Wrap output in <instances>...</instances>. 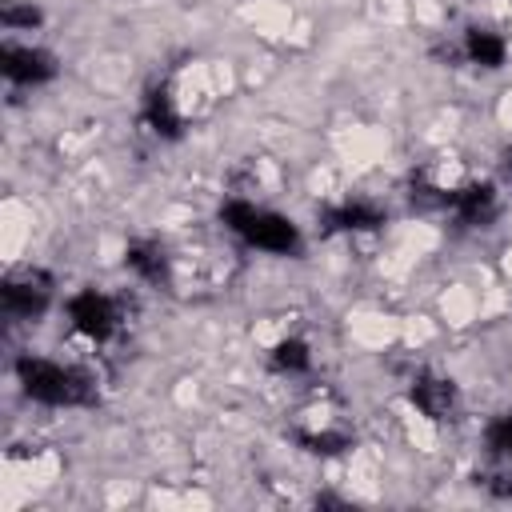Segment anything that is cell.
<instances>
[{"instance_id":"obj_14","label":"cell","mask_w":512,"mask_h":512,"mask_svg":"<svg viewBox=\"0 0 512 512\" xmlns=\"http://www.w3.org/2000/svg\"><path fill=\"white\" fill-rule=\"evenodd\" d=\"M4 24H8V28H20V24L32 28V24H40V12H36V8H16V4L8 0V4H4Z\"/></svg>"},{"instance_id":"obj_3","label":"cell","mask_w":512,"mask_h":512,"mask_svg":"<svg viewBox=\"0 0 512 512\" xmlns=\"http://www.w3.org/2000/svg\"><path fill=\"white\" fill-rule=\"evenodd\" d=\"M68 320L72 328L92 340V344H108L116 332H120V320H124V308L116 296L100 292V288H80L76 296H68Z\"/></svg>"},{"instance_id":"obj_2","label":"cell","mask_w":512,"mask_h":512,"mask_svg":"<svg viewBox=\"0 0 512 512\" xmlns=\"http://www.w3.org/2000/svg\"><path fill=\"white\" fill-rule=\"evenodd\" d=\"M220 220H224V228H228L232 236H240L248 248L276 252V256H296V252H300V228H296L288 216H280V212H272V208H264V204H256V200H248V196L224 200Z\"/></svg>"},{"instance_id":"obj_4","label":"cell","mask_w":512,"mask_h":512,"mask_svg":"<svg viewBox=\"0 0 512 512\" xmlns=\"http://www.w3.org/2000/svg\"><path fill=\"white\" fill-rule=\"evenodd\" d=\"M48 300H52V276H48L44 268H20V272H12V276L4 280V288H0V304H4V312H8L12 320H32V316H40V312L48 308Z\"/></svg>"},{"instance_id":"obj_11","label":"cell","mask_w":512,"mask_h":512,"mask_svg":"<svg viewBox=\"0 0 512 512\" xmlns=\"http://www.w3.org/2000/svg\"><path fill=\"white\" fill-rule=\"evenodd\" d=\"M384 224V208L372 200H344L324 212V232H372Z\"/></svg>"},{"instance_id":"obj_6","label":"cell","mask_w":512,"mask_h":512,"mask_svg":"<svg viewBox=\"0 0 512 512\" xmlns=\"http://www.w3.org/2000/svg\"><path fill=\"white\" fill-rule=\"evenodd\" d=\"M412 404L428 420H440V424H448V420L460 416V392H456V384L448 376H436V372H420L412 380Z\"/></svg>"},{"instance_id":"obj_5","label":"cell","mask_w":512,"mask_h":512,"mask_svg":"<svg viewBox=\"0 0 512 512\" xmlns=\"http://www.w3.org/2000/svg\"><path fill=\"white\" fill-rule=\"evenodd\" d=\"M0 68H4V76L12 84H28V88L48 84L60 72L56 68V56L44 52V48H32V44H4L0 48Z\"/></svg>"},{"instance_id":"obj_7","label":"cell","mask_w":512,"mask_h":512,"mask_svg":"<svg viewBox=\"0 0 512 512\" xmlns=\"http://www.w3.org/2000/svg\"><path fill=\"white\" fill-rule=\"evenodd\" d=\"M452 216L468 228H488L500 212V196L492 184H464V188H452Z\"/></svg>"},{"instance_id":"obj_10","label":"cell","mask_w":512,"mask_h":512,"mask_svg":"<svg viewBox=\"0 0 512 512\" xmlns=\"http://www.w3.org/2000/svg\"><path fill=\"white\" fill-rule=\"evenodd\" d=\"M140 120H144L148 132H156V136H164V140H176V136L184 132V116H180V108H176V96H172L164 84L144 96Z\"/></svg>"},{"instance_id":"obj_9","label":"cell","mask_w":512,"mask_h":512,"mask_svg":"<svg viewBox=\"0 0 512 512\" xmlns=\"http://www.w3.org/2000/svg\"><path fill=\"white\" fill-rule=\"evenodd\" d=\"M460 56L468 60V64H476V68H488V72H496V68H504V60H508V40L500 36V32H492V28H464V36H460Z\"/></svg>"},{"instance_id":"obj_8","label":"cell","mask_w":512,"mask_h":512,"mask_svg":"<svg viewBox=\"0 0 512 512\" xmlns=\"http://www.w3.org/2000/svg\"><path fill=\"white\" fill-rule=\"evenodd\" d=\"M124 264L144 280V284H172V256L160 240H132L128 252H124Z\"/></svg>"},{"instance_id":"obj_1","label":"cell","mask_w":512,"mask_h":512,"mask_svg":"<svg viewBox=\"0 0 512 512\" xmlns=\"http://www.w3.org/2000/svg\"><path fill=\"white\" fill-rule=\"evenodd\" d=\"M16 380L28 400L48 404V408H80L96 400V384L88 372L48 360V356H20L16 360Z\"/></svg>"},{"instance_id":"obj_13","label":"cell","mask_w":512,"mask_h":512,"mask_svg":"<svg viewBox=\"0 0 512 512\" xmlns=\"http://www.w3.org/2000/svg\"><path fill=\"white\" fill-rule=\"evenodd\" d=\"M484 452L496 464H512V412H500L484 428Z\"/></svg>"},{"instance_id":"obj_12","label":"cell","mask_w":512,"mask_h":512,"mask_svg":"<svg viewBox=\"0 0 512 512\" xmlns=\"http://www.w3.org/2000/svg\"><path fill=\"white\" fill-rule=\"evenodd\" d=\"M272 368H276L280 376H304V372L312 368V352H308V344H304L300 336L280 340V344L272 348Z\"/></svg>"}]
</instances>
